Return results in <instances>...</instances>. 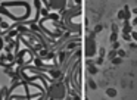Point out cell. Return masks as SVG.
Returning <instances> with one entry per match:
<instances>
[{"mask_svg": "<svg viewBox=\"0 0 137 100\" xmlns=\"http://www.w3.org/2000/svg\"><path fill=\"white\" fill-rule=\"evenodd\" d=\"M131 25H133V27H136V25H137V18H134V19H133V22H131Z\"/></svg>", "mask_w": 137, "mask_h": 100, "instance_id": "cell-30", "label": "cell"}, {"mask_svg": "<svg viewBox=\"0 0 137 100\" xmlns=\"http://www.w3.org/2000/svg\"><path fill=\"white\" fill-rule=\"evenodd\" d=\"M0 37H3V31H2V28H0Z\"/></svg>", "mask_w": 137, "mask_h": 100, "instance_id": "cell-34", "label": "cell"}, {"mask_svg": "<svg viewBox=\"0 0 137 100\" xmlns=\"http://www.w3.org/2000/svg\"><path fill=\"white\" fill-rule=\"evenodd\" d=\"M0 28H2V30H7V31H11V25L9 24H7V22H0Z\"/></svg>", "mask_w": 137, "mask_h": 100, "instance_id": "cell-9", "label": "cell"}, {"mask_svg": "<svg viewBox=\"0 0 137 100\" xmlns=\"http://www.w3.org/2000/svg\"><path fill=\"white\" fill-rule=\"evenodd\" d=\"M116 56H118V57H124V56H125V50L118 49V50H116Z\"/></svg>", "mask_w": 137, "mask_h": 100, "instance_id": "cell-14", "label": "cell"}, {"mask_svg": "<svg viewBox=\"0 0 137 100\" xmlns=\"http://www.w3.org/2000/svg\"><path fill=\"white\" fill-rule=\"evenodd\" d=\"M115 56H116V50H114V49H112V50H111V52L108 53V57H109L111 60H112V59H114Z\"/></svg>", "mask_w": 137, "mask_h": 100, "instance_id": "cell-13", "label": "cell"}, {"mask_svg": "<svg viewBox=\"0 0 137 100\" xmlns=\"http://www.w3.org/2000/svg\"><path fill=\"white\" fill-rule=\"evenodd\" d=\"M44 59H46V60H50V59H55V53H53V52H50V53H47V55L44 56Z\"/></svg>", "mask_w": 137, "mask_h": 100, "instance_id": "cell-17", "label": "cell"}, {"mask_svg": "<svg viewBox=\"0 0 137 100\" xmlns=\"http://www.w3.org/2000/svg\"><path fill=\"white\" fill-rule=\"evenodd\" d=\"M89 87H90L91 90H96V88H97V85H96V82L93 81V80H89Z\"/></svg>", "mask_w": 137, "mask_h": 100, "instance_id": "cell-16", "label": "cell"}, {"mask_svg": "<svg viewBox=\"0 0 137 100\" xmlns=\"http://www.w3.org/2000/svg\"><path fill=\"white\" fill-rule=\"evenodd\" d=\"M47 15H49V9H47V7H41L40 16H43V18H44V16H47Z\"/></svg>", "mask_w": 137, "mask_h": 100, "instance_id": "cell-11", "label": "cell"}, {"mask_svg": "<svg viewBox=\"0 0 137 100\" xmlns=\"http://www.w3.org/2000/svg\"><path fill=\"white\" fill-rule=\"evenodd\" d=\"M7 35H9V37H16V35H19V31L16 30V28L15 30H11L9 32H7Z\"/></svg>", "mask_w": 137, "mask_h": 100, "instance_id": "cell-10", "label": "cell"}, {"mask_svg": "<svg viewBox=\"0 0 137 100\" xmlns=\"http://www.w3.org/2000/svg\"><path fill=\"white\" fill-rule=\"evenodd\" d=\"M2 21H3V19H2V16H0V22H2Z\"/></svg>", "mask_w": 137, "mask_h": 100, "instance_id": "cell-35", "label": "cell"}, {"mask_svg": "<svg viewBox=\"0 0 137 100\" xmlns=\"http://www.w3.org/2000/svg\"><path fill=\"white\" fill-rule=\"evenodd\" d=\"M47 53H49V49H40V50H38V55H37V56H40V57H44Z\"/></svg>", "mask_w": 137, "mask_h": 100, "instance_id": "cell-8", "label": "cell"}, {"mask_svg": "<svg viewBox=\"0 0 137 100\" xmlns=\"http://www.w3.org/2000/svg\"><path fill=\"white\" fill-rule=\"evenodd\" d=\"M133 13H134V15H137V7H134V9H133Z\"/></svg>", "mask_w": 137, "mask_h": 100, "instance_id": "cell-33", "label": "cell"}, {"mask_svg": "<svg viewBox=\"0 0 137 100\" xmlns=\"http://www.w3.org/2000/svg\"><path fill=\"white\" fill-rule=\"evenodd\" d=\"M105 55H106V52H105V49H103V47H100V49H99V56H102V57H105Z\"/></svg>", "mask_w": 137, "mask_h": 100, "instance_id": "cell-22", "label": "cell"}, {"mask_svg": "<svg viewBox=\"0 0 137 100\" xmlns=\"http://www.w3.org/2000/svg\"><path fill=\"white\" fill-rule=\"evenodd\" d=\"M7 46H9L11 49H13V47H15V40H12V41H11V43H9V44H7Z\"/></svg>", "mask_w": 137, "mask_h": 100, "instance_id": "cell-28", "label": "cell"}, {"mask_svg": "<svg viewBox=\"0 0 137 100\" xmlns=\"http://www.w3.org/2000/svg\"><path fill=\"white\" fill-rule=\"evenodd\" d=\"M122 38H124L125 41H128V43L133 40V38H131V34H124V32H122Z\"/></svg>", "mask_w": 137, "mask_h": 100, "instance_id": "cell-18", "label": "cell"}, {"mask_svg": "<svg viewBox=\"0 0 137 100\" xmlns=\"http://www.w3.org/2000/svg\"><path fill=\"white\" fill-rule=\"evenodd\" d=\"M116 16H118V19H125V12L124 10H119Z\"/></svg>", "mask_w": 137, "mask_h": 100, "instance_id": "cell-20", "label": "cell"}, {"mask_svg": "<svg viewBox=\"0 0 137 100\" xmlns=\"http://www.w3.org/2000/svg\"><path fill=\"white\" fill-rule=\"evenodd\" d=\"M109 40H111V43H114V41H118V34H116V32H112Z\"/></svg>", "mask_w": 137, "mask_h": 100, "instance_id": "cell-15", "label": "cell"}, {"mask_svg": "<svg viewBox=\"0 0 137 100\" xmlns=\"http://www.w3.org/2000/svg\"><path fill=\"white\" fill-rule=\"evenodd\" d=\"M130 49H137V44H134V43H130Z\"/></svg>", "mask_w": 137, "mask_h": 100, "instance_id": "cell-31", "label": "cell"}, {"mask_svg": "<svg viewBox=\"0 0 137 100\" xmlns=\"http://www.w3.org/2000/svg\"><path fill=\"white\" fill-rule=\"evenodd\" d=\"M65 57H66V52H63V50H61L59 52V63H62V62H65Z\"/></svg>", "mask_w": 137, "mask_h": 100, "instance_id": "cell-7", "label": "cell"}, {"mask_svg": "<svg viewBox=\"0 0 137 100\" xmlns=\"http://www.w3.org/2000/svg\"><path fill=\"white\" fill-rule=\"evenodd\" d=\"M75 3H77V6H80V3H81V0H75Z\"/></svg>", "mask_w": 137, "mask_h": 100, "instance_id": "cell-32", "label": "cell"}, {"mask_svg": "<svg viewBox=\"0 0 137 100\" xmlns=\"http://www.w3.org/2000/svg\"><path fill=\"white\" fill-rule=\"evenodd\" d=\"M95 32H90V35L85 37V56L89 57H93L96 53H97V46H96V40H95Z\"/></svg>", "mask_w": 137, "mask_h": 100, "instance_id": "cell-1", "label": "cell"}, {"mask_svg": "<svg viewBox=\"0 0 137 100\" xmlns=\"http://www.w3.org/2000/svg\"><path fill=\"white\" fill-rule=\"evenodd\" d=\"M112 32H118V27H116V25H112Z\"/></svg>", "mask_w": 137, "mask_h": 100, "instance_id": "cell-29", "label": "cell"}, {"mask_svg": "<svg viewBox=\"0 0 137 100\" xmlns=\"http://www.w3.org/2000/svg\"><path fill=\"white\" fill-rule=\"evenodd\" d=\"M116 90L115 88H106V96L108 97H111V99H112V97H116Z\"/></svg>", "mask_w": 137, "mask_h": 100, "instance_id": "cell-4", "label": "cell"}, {"mask_svg": "<svg viewBox=\"0 0 137 100\" xmlns=\"http://www.w3.org/2000/svg\"><path fill=\"white\" fill-rule=\"evenodd\" d=\"M121 62H122V57H118V56H115L114 59H112V63H114V65H119Z\"/></svg>", "mask_w": 137, "mask_h": 100, "instance_id": "cell-12", "label": "cell"}, {"mask_svg": "<svg viewBox=\"0 0 137 100\" xmlns=\"http://www.w3.org/2000/svg\"><path fill=\"white\" fill-rule=\"evenodd\" d=\"M131 38L137 41V32H136V31H133V32H131Z\"/></svg>", "mask_w": 137, "mask_h": 100, "instance_id": "cell-26", "label": "cell"}, {"mask_svg": "<svg viewBox=\"0 0 137 100\" xmlns=\"http://www.w3.org/2000/svg\"><path fill=\"white\" fill-rule=\"evenodd\" d=\"M77 46H78V44H77V43H74V41H71V43H68L66 49H68V50H71V49H75Z\"/></svg>", "mask_w": 137, "mask_h": 100, "instance_id": "cell-19", "label": "cell"}, {"mask_svg": "<svg viewBox=\"0 0 137 100\" xmlns=\"http://www.w3.org/2000/svg\"><path fill=\"white\" fill-rule=\"evenodd\" d=\"M89 66V72L91 74V75H96L97 74V66L95 65V63H91V65H87Z\"/></svg>", "mask_w": 137, "mask_h": 100, "instance_id": "cell-5", "label": "cell"}, {"mask_svg": "<svg viewBox=\"0 0 137 100\" xmlns=\"http://www.w3.org/2000/svg\"><path fill=\"white\" fill-rule=\"evenodd\" d=\"M102 30H103V27H102V25H96V28H95V31H93V32H95V34H97V32H100Z\"/></svg>", "mask_w": 137, "mask_h": 100, "instance_id": "cell-21", "label": "cell"}, {"mask_svg": "<svg viewBox=\"0 0 137 100\" xmlns=\"http://www.w3.org/2000/svg\"><path fill=\"white\" fill-rule=\"evenodd\" d=\"M3 50H5V52H6V53H11V52H12V49H11L9 46H6V47H5Z\"/></svg>", "mask_w": 137, "mask_h": 100, "instance_id": "cell-27", "label": "cell"}, {"mask_svg": "<svg viewBox=\"0 0 137 100\" xmlns=\"http://www.w3.org/2000/svg\"><path fill=\"white\" fill-rule=\"evenodd\" d=\"M119 46H121V44H119V41H114V43H112L114 50H118V49H119Z\"/></svg>", "mask_w": 137, "mask_h": 100, "instance_id": "cell-23", "label": "cell"}, {"mask_svg": "<svg viewBox=\"0 0 137 100\" xmlns=\"http://www.w3.org/2000/svg\"><path fill=\"white\" fill-rule=\"evenodd\" d=\"M66 6V0H47V9H53V10H59L62 12Z\"/></svg>", "mask_w": 137, "mask_h": 100, "instance_id": "cell-2", "label": "cell"}, {"mask_svg": "<svg viewBox=\"0 0 137 100\" xmlns=\"http://www.w3.org/2000/svg\"><path fill=\"white\" fill-rule=\"evenodd\" d=\"M122 32H124V34H131V32H133V25L128 22V21H125V22H124Z\"/></svg>", "mask_w": 137, "mask_h": 100, "instance_id": "cell-3", "label": "cell"}, {"mask_svg": "<svg viewBox=\"0 0 137 100\" xmlns=\"http://www.w3.org/2000/svg\"><path fill=\"white\" fill-rule=\"evenodd\" d=\"M122 10L125 12V19H124V21H130V19H131V12H130V9H128V6H125Z\"/></svg>", "mask_w": 137, "mask_h": 100, "instance_id": "cell-6", "label": "cell"}, {"mask_svg": "<svg viewBox=\"0 0 137 100\" xmlns=\"http://www.w3.org/2000/svg\"><path fill=\"white\" fill-rule=\"evenodd\" d=\"M3 41H6V43H11V41H12V37H9V35H5V37H3Z\"/></svg>", "mask_w": 137, "mask_h": 100, "instance_id": "cell-25", "label": "cell"}, {"mask_svg": "<svg viewBox=\"0 0 137 100\" xmlns=\"http://www.w3.org/2000/svg\"><path fill=\"white\" fill-rule=\"evenodd\" d=\"M102 63H103V57L99 56V57H97V60L95 62V65H102Z\"/></svg>", "mask_w": 137, "mask_h": 100, "instance_id": "cell-24", "label": "cell"}]
</instances>
